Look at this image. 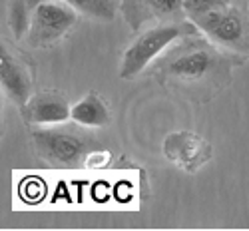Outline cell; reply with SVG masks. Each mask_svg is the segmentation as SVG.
Here are the masks:
<instances>
[{
	"label": "cell",
	"mask_w": 249,
	"mask_h": 231,
	"mask_svg": "<svg viewBox=\"0 0 249 231\" xmlns=\"http://www.w3.org/2000/svg\"><path fill=\"white\" fill-rule=\"evenodd\" d=\"M199 32L197 26L190 18L179 20V22H161L154 24L146 30L138 32L136 40L126 48L120 62V78L132 80L140 76L143 70H148L154 62L168 50L178 40Z\"/></svg>",
	"instance_id": "obj_2"
},
{
	"label": "cell",
	"mask_w": 249,
	"mask_h": 231,
	"mask_svg": "<svg viewBox=\"0 0 249 231\" xmlns=\"http://www.w3.org/2000/svg\"><path fill=\"white\" fill-rule=\"evenodd\" d=\"M38 125L32 130V143L36 156L58 170H78L86 167V161L94 150H100L96 140L84 136L74 128Z\"/></svg>",
	"instance_id": "obj_3"
},
{
	"label": "cell",
	"mask_w": 249,
	"mask_h": 231,
	"mask_svg": "<svg viewBox=\"0 0 249 231\" xmlns=\"http://www.w3.org/2000/svg\"><path fill=\"white\" fill-rule=\"evenodd\" d=\"M42 0H8V28L16 40H24L28 34V28L32 24L34 10Z\"/></svg>",
	"instance_id": "obj_11"
},
{
	"label": "cell",
	"mask_w": 249,
	"mask_h": 231,
	"mask_svg": "<svg viewBox=\"0 0 249 231\" xmlns=\"http://www.w3.org/2000/svg\"><path fill=\"white\" fill-rule=\"evenodd\" d=\"M20 114H22V120L26 124L56 125V124H64L66 120H70L72 106L62 94L44 90V92L32 94L30 100L20 108Z\"/></svg>",
	"instance_id": "obj_8"
},
{
	"label": "cell",
	"mask_w": 249,
	"mask_h": 231,
	"mask_svg": "<svg viewBox=\"0 0 249 231\" xmlns=\"http://www.w3.org/2000/svg\"><path fill=\"white\" fill-rule=\"evenodd\" d=\"M0 86L4 96L18 108H22L32 96V78L28 68L22 60L10 54L4 44L0 46Z\"/></svg>",
	"instance_id": "obj_9"
},
{
	"label": "cell",
	"mask_w": 249,
	"mask_h": 231,
	"mask_svg": "<svg viewBox=\"0 0 249 231\" xmlns=\"http://www.w3.org/2000/svg\"><path fill=\"white\" fill-rule=\"evenodd\" d=\"M120 12L138 34L154 24L185 20L183 0H122Z\"/></svg>",
	"instance_id": "obj_7"
},
{
	"label": "cell",
	"mask_w": 249,
	"mask_h": 231,
	"mask_svg": "<svg viewBox=\"0 0 249 231\" xmlns=\"http://www.w3.org/2000/svg\"><path fill=\"white\" fill-rule=\"evenodd\" d=\"M163 156L172 161L178 170L196 174L201 167L213 160V148L203 136L192 130H179L165 136L161 143Z\"/></svg>",
	"instance_id": "obj_6"
},
{
	"label": "cell",
	"mask_w": 249,
	"mask_h": 231,
	"mask_svg": "<svg viewBox=\"0 0 249 231\" xmlns=\"http://www.w3.org/2000/svg\"><path fill=\"white\" fill-rule=\"evenodd\" d=\"M66 2L78 14L104 20V22H112L122 6V0H66Z\"/></svg>",
	"instance_id": "obj_12"
},
{
	"label": "cell",
	"mask_w": 249,
	"mask_h": 231,
	"mask_svg": "<svg viewBox=\"0 0 249 231\" xmlns=\"http://www.w3.org/2000/svg\"><path fill=\"white\" fill-rule=\"evenodd\" d=\"M192 22L201 34L227 52L249 60V8L231 2L230 6L201 14Z\"/></svg>",
	"instance_id": "obj_4"
},
{
	"label": "cell",
	"mask_w": 249,
	"mask_h": 231,
	"mask_svg": "<svg viewBox=\"0 0 249 231\" xmlns=\"http://www.w3.org/2000/svg\"><path fill=\"white\" fill-rule=\"evenodd\" d=\"M78 22V12L66 0L40 2L34 10L32 24L26 34V44L30 48H50L64 38Z\"/></svg>",
	"instance_id": "obj_5"
},
{
	"label": "cell",
	"mask_w": 249,
	"mask_h": 231,
	"mask_svg": "<svg viewBox=\"0 0 249 231\" xmlns=\"http://www.w3.org/2000/svg\"><path fill=\"white\" fill-rule=\"evenodd\" d=\"M70 120L78 125H84V128H106L112 122V112L106 100L96 92H90L72 106Z\"/></svg>",
	"instance_id": "obj_10"
},
{
	"label": "cell",
	"mask_w": 249,
	"mask_h": 231,
	"mask_svg": "<svg viewBox=\"0 0 249 231\" xmlns=\"http://www.w3.org/2000/svg\"><path fill=\"white\" fill-rule=\"evenodd\" d=\"M235 4H241V6H249V0H233Z\"/></svg>",
	"instance_id": "obj_14"
},
{
	"label": "cell",
	"mask_w": 249,
	"mask_h": 231,
	"mask_svg": "<svg viewBox=\"0 0 249 231\" xmlns=\"http://www.w3.org/2000/svg\"><path fill=\"white\" fill-rule=\"evenodd\" d=\"M233 0H183V12L190 20L207 14V12H213L217 8L223 6H230Z\"/></svg>",
	"instance_id": "obj_13"
},
{
	"label": "cell",
	"mask_w": 249,
	"mask_h": 231,
	"mask_svg": "<svg viewBox=\"0 0 249 231\" xmlns=\"http://www.w3.org/2000/svg\"><path fill=\"white\" fill-rule=\"evenodd\" d=\"M239 64L243 58L196 32L172 44L150 66V72L165 90L196 104H207L230 86L233 68Z\"/></svg>",
	"instance_id": "obj_1"
}]
</instances>
